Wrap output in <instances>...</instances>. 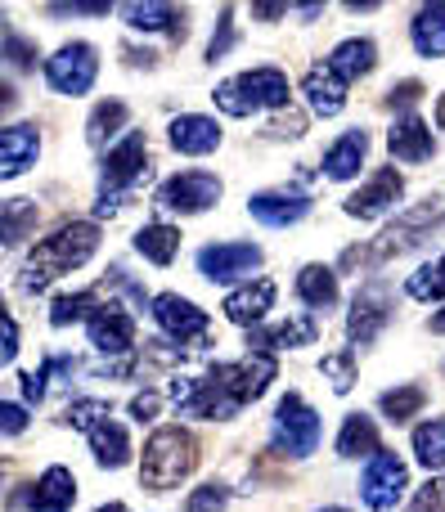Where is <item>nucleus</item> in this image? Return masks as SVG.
Here are the masks:
<instances>
[{"label":"nucleus","mask_w":445,"mask_h":512,"mask_svg":"<svg viewBox=\"0 0 445 512\" xmlns=\"http://www.w3.org/2000/svg\"><path fill=\"white\" fill-rule=\"evenodd\" d=\"M95 248H99V225L95 221H63L59 230L45 234V239L27 252L18 288L36 297V292H45L54 279L72 274L77 265H86L90 256H95Z\"/></svg>","instance_id":"1"},{"label":"nucleus","mask_w":445,"mask_h":512,"mask_svg":"<svg viewBox=\"0 0 445 512\" xmlns=\"http://www.w3.org/2000/svg\"><path fill=\"white\" fill-rule=\"evenodd\" d=\"M198 468V441L185 427H158V432L144 441L140 454V486L153 495H167L180 481H189Z\"/></svg>","instance_id":"2"},{"label":"nucleus","mask_w":445,"mask_h":512,"mask_svg":"<svg viewBox=\"0 0 445 512\" xmlns=\"http://www.w3.org/2000/svg\"><path fill=\"white\" fill-rule=\"evenodd\" d=\"M270 445H275L279 459H311V454L320 450V414H315L297 391H288V396L275 405Z\"/></svg>","instance_id":"3"},{"label":"nucleus","mask_w":445,"mask_h":512,"mask_svg":"<svg viewBox=\"0 0 445 512\" xmlns=\"http://www.w3.org/2000/svg\"><path fill=\"white\" fill-rule=\"evenodd\" d=\"M95 77H99V54L90 41H68L45 59V81H50L54 95H68V99L90 95Z\"/></svg>","instance_id":"4"},{"label":"nucleus","mask_w":445,"mask_h":512,"mask_svg":"<svg viewBox=\"0 0 445 512\" xmlns=\"http://www.w3.org/2000/svg\"><path fill=\"white\" fill-rule=\"evenodd\" d=\"M405 490H410V468L392 450H378L360 472V499L369 512H392L405 499Z\"/></svg>","instance_id":"5"},{"label":"nucleus","mask_w":445,"mask_h":512,"mask_svg":"<svg viewBox=\"0 0 445 512\" xmlns=\"http://www.w3.org/2000/svg\"><path fill=\"white\" fill-rule=\"evenodd\" d=\"M149 306H153L149 310L153 324H158L171 342L189 346V351L207 346V328H212V319H207V310H198L189 297H180V292H162V297H153Z\"/></svg>","instance_id":"6"},{"label":"nucleus","mask_w":445,"mask_h":512,"mask_svg":"<svg viewBox=\"0 0 445 512\" xmlns=\"http://www.w3.org/2000/svg\"><path fill=\"white\" fill-rule=\"evenodd\" d=\"M153 203H158L162 212L198 216V212H207V207L221 203V180H216L212 171H180V176L162 180Z\"/></svg>","instance_id":"7"},{"label":"nucleus","mask_w":445,"mask_h":512,"mask_svg":"<svg viewBox=\"0 0 445 512\" xmlns=\"http://www.w3.org/2000/svg\"><path fill=\"white\" fill-rule=\"evenodd\" d=\"M275 373H279L275 355H257V351H248L243 360H234V364H216L212 378L221 382V387L230 391V396L239 400V405H252V400H261V396L270 391Z\"/></svg>","instance_id":"8"},{"label":"nucleus","mask_w":445,"mask_h":512,"mask_svg":"<svg viewBox=\"0 0 445 512\" xmlns=\"http://www.w3.org/2000/svg\"><path fill=\"white\" fill-rule=\"evenodd\" d=\"M144 171H149V140H144V131H126L122 140L104 153V162H99V180H104V189H113V194L131 189Z\"/></svg>","instance_id":"9"},{"label":"nucleus","mask_w":445,"mask_h":512,"mask_svg":"<svg viewBox=\"0 0 445 512\" xmlns=\"http://www.w3.org/2000/svg\"><path fill=\"white\" fill-rule=\"evenodd\" d=\"M257 265H261L257 243H212V248L198 252V274L212 283H239V279H248Z\"/></svg>","instance_id":"10"},{"label":"nucleus","mask_w":445,"mask_h":512,"mask_svg":"<svg viewBox=\"0 0 445 512\" xmlns=\"http://www.w3.org/2000/svg\"><path fill=\"white\" fill-rule=\"evenodd\" d=\"M86 333H90V346H95L99 355H117V360L135 355V319L126 315L117 301H104V306L90 315Z\"/></svg>","instance_id":"11"},{"label":"nucleus","mask_w":445,"mask_h":512,"mask_svg":"<svg viewBox=\"0 0 445 512\" xmlns=\"http://www.w3.org/2000/svg\"><path fill=\"white\" fill-rule=\"evenodd\" d=\"M401 194H405L401 171L383 167V171H374V176H369L365 189H356V194L347 198V216H351V221H378V216H387L396 203H401Z\"/></svg>","instance_id":"12"},{"label":"nucleus","mask_w":445,"mask_h":512,"mask_svg":"<svg viewBox=\"0 0 445 512\" xmlns=\"http://www.w3.org/2000/svg\"><path fill=\"white\" fill-rule=\"evenodd\" d=\"M387 315H392V301H387V288L383 283H365L351 301V315H347V337L351 346H369L378 333H383Z\"/></svg>","instance_id":"13"},{"label":"nucleus","mask_w":445,"mask_h":512,"mask_svg":"<svg viewBox=\"0 0 445 512\" xmlns=\"http://www.w3.org/2000/svg\"><path fill=\"white\" fill-rule=\"evenodd\" d=\"M248 212H252V221L270 225V230H288V225L306 221L311 198L297 194V189H266V194H252L248 198Z\"/></svg>","instance_id":"14"},{"label":"nucleus","mask_w":445,"mask_h":512,"mask_svg":"<svg viewBox=\"0 0 445 512\" xmlns=\"http://www.w3.org/2000/svg\"><path fill=\"white\" fill-rule=\"evenodd\" d=\"M225 319L230 324H239V328H261V319L275 310V283L270 279H252V283H239V288L225 297Z\"/></svg>","instance_id":"15"},{"label":"nucleus","mask_w":445,"mask_h":512,"mask_svg":"<svg viewBox=\"0 0 445 512\" xmlns=\"http://www.w3.org/2000/svg\"><path fill=\"white\" fill-rule=\"evenodd\" d=\"M320 337V324L311 315H293L275 328H252L248 333V351L257 355H275V351H297V346H315Z\"/></svg>","instance_id":"16"},{"label":"nucleus","mask_w":445,"mask_h":512,"mask_svg":"<svg viewBox=\"0 0 445 512\" xmlns=\"http://www.w3.org/2000/svg\"><path fill=\"white\" fill-rule=\"evenodd\" d=\"M167 140H171V149L185 153V158H203V153L221 149V126L207 113H180V117H171Z\"/></svg>","instance_id":"17"},{"label":"nucleus","mask_w":445,"mask_h":512,"mask_svg":"<svg viewBox=\"0 0 445 512\" xmlns=\"http://www.w3.org/2000/svg\"><path fill=\"white\" fill-rule=\"evenodd\" d=\"M302 95H306V108H311L315 117H338L342 108H347V81H342L338 72L329 68V59H324V63H315V68H306Z\"/></svg>","instance_id":"18"},{"label":"nucleus","mask_w":445,"mask_h":512,"mask_svg":"<svg viewBox=\"0 0 445 512\" xmlns=\"http://www.w3.org/2000/svg\"><path fill=\"white\" fill-rule=\"evenodd\" d=\"M387 149H392L396 162H428L437 153V140H432V126L419 113H405L387 131Z\"/></svg>","instance_id":"19"},{"label":"nucleus","mask_w":445,"mask_h":512,"mask_svg":"<svg viewBox=\"0 0 445 512\" xmlns=\"http://www.w3.org/2000/svg\"><path fill=\"white\" fill-rule=\"evenodd\" d=\"M36 153H41V135H36V126H5L0 131V176L14 180L23 176L27 167H36Z\"/></svg>","instance_id":"20"},{"label":"nucleus","mask_w":445,"mask_h":512,"mask_svg":"<svg viewBox=\"0 0 445 512\" xmlns=\"http://www.w3.org/2000/svg\"><path fill=\"white\" fill-rule=\"evenodd\" d=\"M239 86H243V95L252 99V108H257V113H266V108L284 113L288 99H293V86H288V77H284L279 68H252V72H239Z\"/></svg>","instance_id":"21"},{"label":"nucleus","mask_w":445,"mask_h":512,"mask_svg":"<svg viewBox=\"0 0 445 512\" xmlns=\"http://www.w3.org/2000/svg\"><path fill=\"white\" fill-rule=\"evenodd\" d=\"M122 18L131 32H167L176 36V41H185V9L176 5H158V0H149V5H122Z\"/></svg>","instance_id":"22"},{"label":"nucleus","mask_w":445,"mask_h":512,"mask_svg":"<svg viewBox=\"0 0 445 512\" xmlns=\"http://www.w3.org/2000/svg\"><path fill=\"white\" fill-rule=\"evenodd\" d=\"M365 153H369L365 131H342L338 140L329 144V153H324V176L329 180H356L360 167H365Z\"/></svg>","instance_id":"23"},{"label":"nucleus","mask_w":445,"mask_h":512,"mask_svg":"<svg viewBox=\"0 0 445 512\" xmlns=\"http://www.w3.org/2000/svg\"><path fill=\"white\" fill-rule=\"evenodd\" d=\"M72 504H77V477L59 463L45 468L32 486V512H72Z\"/></svg>","instance_id":"24"},{"label":"nucleus","mask_w":445,"mask_h":512,"mask_svg":"<svg viewBox=\"0 0 445 512\" xmlns=\"http://www.w3.org/2000/svg\"><path fill=\"white\" fill-rule=\"evenodd\" d=\"M329 68L338 72L342 81H360V77H369V72L378 68V45L369 41V36H347L342 45H333V54H329Z\"/></svg>","instance_id":"25"},{"label":"nucleus","mask_w":445,"mask_h":512,"mask_svg":"<svg viewBox=\"0 0 445 512\" xmlns=\"http://www.w3.org/2000/svg\"><path fill=\"white\" fill-rule=\"evenodd\" d=\"M297 297H302L311 310L338 306V270H333V265H320V261L302 265V270H297Z\"/></svg>","instance_id":"26"},{"label":"nucleus","mask_w":445,"mask_h":512,"mask_svg":"<svg viewBox=\"0 0 445 512\" xmlns=\"http://www.w3.org/2000/svg\"><path fill=\"white\" fill-rule=\"evenodd\" d=\"M383 450L378 445V423L369 414H347L342 418V432H338V454L342 459H374Z\"/></svg>","instance_id":"27"},{"label":"nucleus","mask_w":445,"mask_h":512,"mask_svg":"<svg viewBox=\"0 0 445 512\" xmlns=\"http://www.w3.org/2000/svg\"><path fill=\"white\" fill-rule=\"evenodd\" d=\"M90 454H95V463L108 472L126 468V463H131V436H126V427L113 423V418H108L104 427H95V432H90Z\"/></svg>","instance_id":"28"},{"label":"nucleus","mask_w":445,"mask_h":512,"mask_svg":"<svg viewBox=\"0 0 445 512\" xmlns=\"http://www.w3.org/2000/svg\"><path fill=\"white\" fill-rule=\"evenodd\" d=\"M410 41L423 59H445V5H423L414 14Z\"/></svg>","instance_id":"29"},{"label":"nucleus","mask_w":445,"mask_h":512,"mask_svg":"<svg viewBox=\"0 0 445 512\" xmlns=\"http://www.w3.org/2000/svg\"><path fill=\"white\" fill-rule=\"evenodd\" d=\"M135 252L153 265H171L176 252H180V230L167 225V221H149L140 234H135Z\"/></svg>","instance_id":"30"},{"label":"nucleus","mask_w":445,"mask_h":512,"mask_svg":"<svg viewBox=\"0 0 445 512\" xmlns=\"http://www.w3.org/2000/svg\"><path fill=\"white\" fill-rule=\"evenodd\" d=\"M126 131V104L122 99H104V104H95V113H90L86 122V140L95 144V149H104L108 140H117V135ZM113 149V144H108Z\"/></svg>","instance_id":"31"},{"label":"nucleus","mask_w":445,"mask_h":512,"mask_svg":"<svg viewBox=\"0 0 445 512\" xmlns=\"http://www.w3.org/2000/svg\"><path fill=\"white\" fill-rule=\"evenodd\" d=\"M414 459H419V468H428L432 477L445 472V418H428L423 427H414Z\"/></svg>","instance_id":"32"},{"label":"nucleus","mask_w":445,"mask_h":512,"mask_svg":"<svg viewBox=\"0 0 445 512\" xmlns=\"http://www.w3.org/2000/svg\"><path fill=\"white\" fill-rule=\"evenodd\" d=\"M32 225H36V203H27V198L0 203V243H5V248H18Z\"/></svg>","instance_id":"33"},{"label":"nucleus","mask_w":445,"mask_h":512,"mask_svg":"<svg viewBox=\"0 0 445 512\" xmlns=\"http://www.w3.org/2000/svg\"><path fill=\"white\" fill-rule=\"evenodd\" d=\"M99 306H104V301H99L95 292H63V297H54V306H50V324L68 328V324H81V319L90 324V315H95Z\"/></svg>","instance_id":"34"},{"label":"nucleus","mask_w":445,"mask_h":512,"mask_svg":"<svg viewBox=\"0 0 445 512\" xmlns=\"http://www.w3.org/2000/svg\"><path fill=\"white\" fill-rule=\"evenodd\" d=\"M423 405H428V391L414 387V382H405V387H396V391H383V400H378L383 418H392V423H410Z\"/></svg>","instance_id":"35"},{"label":"nucleus","mask_w":445,"mask_h":512,"mask_svg":"<svg viewBox=\"0 0 445 512\" xmlns=\"http://www.w3.org/2000/svg\"><path fill=\"white\" fill-rule=\"evenodd\" d=\"M405 292H410L414 301H445V256L419 265V270L405 279Z\"/></svg>","instance_id":"36"},{"label":"nucleus","mask_w":445,"mask_h":512,"mask_svg":"<svg viewBox=\"0 0 445 512\" xmlns=\"http://www.w3.org/2000/svg\"><path fill=\"white\" fill-rule=\"evenodd\" d=\"M108 418H113V405L108 400H72L68 409H63V427H72V432H95V427H104Z\"/></svg>","instance_id":"37"},{"label":"nucleus","mask_w":445,"mask_h":512,"mask_svg":"<svg viewBox=\"0 0 445 512\" xmlns=\"http://www.w3.org/2000/svg\"><path fill=\"white\" fill-rule=\"evenodd\" d=\"M320 373L333 382V391H338V396H347V391L356 387V351L347 346V351L324 355V360H320Z\"/></svg>","instance_id":"38"},{"label":"nucleus","mask_w":445,"mask_h":512,"mask_svg":"<svg viewBox=\"0 0 445 512\" xmlns=\"http://www.w3.org/2000/svg\"><path fill=\"white\" fill-rule=\"evenodd\" d=\"M72 369H77L72 360H45L36 373H23V378H18V382H23V400H27V405H41L45 387H50V373H72Z\"/></svg>","instance_id":"39"},{"label":"nucleus","mask_w":445,"mask_h":512,"mask_svg":"<svg viewBox=\"0 0 445 512\" xmlns=\"http://www.w3.org/2000/svg\"><path fill=\"white\" fill-rule=\"evenodd\" d=\"M212 99H216V108H221L225 117H252V113H257V108H252V99L243 95L239 77H225L221 86L212 90Z\"/></svg>","instance_id":"40"},{"label":"nucleus","mask_w":445,"mask_h":512,"mask_svg":"<svg viewBox=\"0 0 445 512\" xmlns=\"http://www.w3.org/2000/svg\"><path fill=\"white\" fill-rule=\"evenodd\" d=\"M230 45H234V9H221V23H216L212 41H207V63L225 59V54H230Z\"/></svg>","instance_id":"41"},{"label":"nucleus","mask_w":445,"mask_h":512,"mask_svg":"<svg viewBox=\"0 0 445 512\" xmlns=\"http://www.w3.org/2000/svg\"><path fill=\"white\" fill-rule=\"evenodd\" d=\"M225 499H230V490L225 486H198L194 495L185 499V512H221Z\"/></svg>","instance_id":"42"},{"label":"nucleus","mask_w":445,"mask_h":512,"mask_svg":"<svg viewBox=\"0 0 445 512\" xmlns=\"http://www.w3.org/2000/svg\"><path fill=\"white\" fill-rule=\"evenodd\" d=\"M5 59L14 63L18 72H27V68H32V63H36V50H32V45H27L18 32H9V36H5Z\"/></svg>","instance_id":"43"},{"label":"nucleus","mask_w":445,"mask_h":512,"mask_svg":"<svg viewBox=\"0 0 445 512\" xmlns=\"http://www.w3.org/2000/svg\"><path fill=\"white\" fill-rule=\"evenodd\" d=\"M419 99H423V81H401V86H392V95H387V108H401V117H405Z\"/></svg>","instance_id":"44"},{"label":"nucleus","mask_w":445,"mask_h":512,"mask_svg":"<svg viewBox=\"0 0 445 512\" xmlns=\"http://www.w3.org/2000/svg\"><path fill=\"white\" fill-rule=\"evenodd\" d=\"M410 512H445V481H428V486L414 495Z\"/></svg>","instance_id":"45"},{"label":"nucleus","mask_w":445,"mask_h":512,"mask_svg":"<svg viewBox=\"0 0 445 512\" xmlns=\"http://www.w3.org/2000/svg\"><path fill=\"white\" fill-rule=\"evenodd\" d=\"M108 0H72V5H50L54 18H68V14H90V18H104L108 14Z\"/></svg>","instance_id":"46"},{"label":"nucleus","mask_w":445,"mask_h":512,"mask_svg":"<svg viewBox=\"0 0 445 512\" xmlns=\"http://www.w3.org/2000/svg\"><path fill=\"white\" fill-rule=\"evenodd\" d=\"M158 409H162L158 391H140V396L131 400V418H135V423H153V418H158Z\"/></svg>","instance_id":"47"},{"label":"nucleus","mask_w":445,"mask_h":512,"mask_svg":"<svg viewBox=\"0 0 445 512\" xmlns=\"http://www.w3.org/2000/svg\"><path fill=\"white\" fill-rule=\"evenodd\" d=\"M23 427H27V409L14 405V400H5V405H0V432H5V436H18Z\"/></svg>","instance_id":"48"},{"label":"nucleus","mask_w":445,"mask_h":512,"mask_svg":"<svg viewBox=\"0 0 445 512\" xmlns=\"http://www.w3.org/2000/svg\"><path fill=\"white\" fill-rule=\"evenodd\" d=\"M302 131H306V122L297 113H284V117H275V122H270V135H275V140H297Z\"/></svg>","instance_id":"49"},{"label":"nucleus","mask_w":445,"mask_h":512,"mask_svg":"<svg viewBox=\"0 0 445 512\" xmlns=\"http://www.w3.org/2000/svg\"><path fill=\"white\" fill-rule=\"evenodd\" d=\"M14 355H18V324H14V315H5V346H0V364H14Z\"/></svg>","instance_id":"50"},{"label":"nucleus","mask_w":445,"mask_h":512,"mask_svg":"<svg viewBox=\"0 0 445 512\" xmlns=\"http://www.w3.org/2000/svg\"><path fill=\"white\" fill-rule=\"evenodd\" d=\"M288 5H279V0H261V5H252V18H261V23H275V18H284Z\"/></svg>","instance_id":"51"},{"label":"nucleus","mask_w":445,"mask_h":512,"mask_svg":"<svg viewBox=\"0 0 445 512\" xmlns=\"http://www.w3.org/2000/svg\"><path fill=\"white\" fill-rule=\"evenodd\" d=\"M117 212H122V194L104 189V194H99V203H95V216H117Z\"/></svg>","instance_id":"52"},{"label":"nucleus","mask_w":445,"mask_h":512,"mask_svg":"<svg viewBox=\"0 0 445 512\" xmlns=\"http://www.w3.org/2000/svg\"><path fill=\"white\" fill-rule=\"evenodd\" d=\"M428 328H432V333H445V306H441V315L428 319Z\"/></svg>","instance_id":"53"},{"label":"nucleus","mask_w":445,"mask_h":512,"mask_svg":"<svg viewBox=\"0 0 445 512\" xmlns=\"http://www.w3.org/2000/svg\"><path fill=\"white\" fill-rule=\"evenodd\" d=\"M437 126H441V131H445V95L437 99Z\"/></svg>","instance_id":"54"},{"label":"nucleus","mask_w":445,"mask_h":512,"mask_svg":"<svg viewBox=\"0 0 445 512\" xmlns=\"http://www.w3.org/2000/svg\"><path fill=\"white\" fill-rule=\"evenodd\" d=\"M95 512H126V504H104V508H95Z\"/></svg>","instance_id":"55"},{"label":"nucleus","mask_w":445,"mask_h":512,"mask_svg":"<svg viewBox=\"0 0 445 512\" xmlns=\"http://www.w3.org/2000/svg\"><path fill=\"white\" fill-rule=\"evenodd\" d=\"M320 512H347V508H320Z\"/></svg>","instance_id":"56"}]
</instances>
